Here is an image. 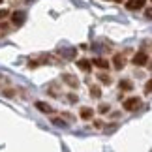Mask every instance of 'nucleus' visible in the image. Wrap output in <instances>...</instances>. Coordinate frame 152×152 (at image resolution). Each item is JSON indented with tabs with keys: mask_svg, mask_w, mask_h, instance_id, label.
Masks as SVG:
<instances>
[{
	"mask_svg": "<svg viewBox=\"0 0 152 152\" xmlns=\"http://www.w3.org/2000/svg\"><path fill=\"white\" fill-rule=\"evenodd\" d=\"M141 107V98H128L124 102V109L126 111H135Z\"/></svg>",
	"mask_w": 152,
	"mask_h": 152,
	"instance_id": "obj_1",
	"label": "nucleus"
},
{
	"mask_svg": "<svg viewBox=\"0 0 152 152\" xmlns=\"http://www.w3.org/2000/svg\"><path fill=\"white\" fill-rule=\"evenodd\" d=\"M0 4H2V0H0Z\"/></svg>",
	"mask_w": 152,
	"mask_h": 152,
	"instance_id": "obj_19",
	"label": "nucleus"
},
{
	"mask_svg": "<svg viewBox=\"0 0 152 152\" xmlns=\"http://www.w3.org/2000/svg\"><path fill=\"white\" fill-rule=\"evenodd\" d=\"M145 15H147L148 19H152V8H148V10H147V13H145Z\"/></svg>",
	"mask_w": 152,
	"mask_h": 152,
	"instance_id": "obj_17",
	"label": "nucleus"
},
{
	"mask_svg": "<svg viewBox=\"0 0 152 152\" xmlns=\"http://www.w3.org/2000/svg\"><path fill=\"white\" fill-rule=\"evenodd\" d=\"M94 66H98V68H102V69H107L109 68V62L105 60V58H94Z\"/></svg>",
	"mask_w": 152,
	"mask_h": 152,
	"instance_id": "obj_6",
	"label": "nucleus"
},
{
	"mask_svg": "<svg viewBox=\"0 0 152 152\" xmlns=\"http://www.w3.org/2000/svg\"><path fill=\"white\" fill-rule=\"evenodd\" d=\"M145 2H147V0H128V2H126V8L135 11V10H139V8H143Z\"/></svg>",
	"mask_w": 152,
	"mask_h": 152,
	"instance_id": "obj_3",
	"label": "nucleus"
},
{
	"mask_svg": "<svg viewBox=\"0 0 152 152\" xmlns=\"http://www.w3.org/2000/svg\"><path fill=\"white\" fill-rule=\"evenodd\" d=\"M6 15H8V10H0V19H4Z\"/></svg>",
	"mask_w": 152,
	"mask_h": 152,
	"instance_id": "obj_16",
	"label": "nucleus"
},
{
	"mask_svg": "<svg viewBox=\"0 0 152 152\" xmlns=\"http://www.w3.org/2000/svg\"><path fill=\"white\" fill-rule=\"evenodd\" d=\"M64 81H66L69 86H73V88H77V85H79V83H77V79H75L73 75H64Z\"/></svg>",
	"mask_w": 152,
	"mask_h": 152,
	"instance_id": "obj_8",
	"label": "nucleus"
},
{
	"mask_svg": "<svg viewBox=\"0 0 152 152\" xmlns=\"http://www.w3.org/2000/svg\"><path fill=\"white\" fill-rule=\"evenodd\" d=\"M120 88H122V90H132V88H133V85L130 83V81H126V79H124V81H120Z\"/></svg>",
	"mask_w": 152,
	"mask_h": 152,
	"instance_id": "obj_11",
	"label": "nucleus"
},
{
	"mask_svg": "<svg viewBox=\"0 0 152 152\" xmlns=\"http://www.w3.org/2000/svg\"><path fill=\"white\" fill-rule=\"evenodd\" d=\"M100 79L103 81V83H105V85H107V83H111V79L107 77V75H100Z\"/></svg>",
	"mask_w": 152,
	"mask_h": 152,
	"instance_id": "obj_15",
	"label": "nucleus"
},
{
	"mask_svg": "<svg viewBox=\"0 0 152 152\" xmlns=\"http://www.w3.org/2000/svg\"><path fill=\"white\" fill-rule=\"evenodd\" d=\"M36 107H38L39 111H43V113H51V111H53V109H51V105L43 103V102H38V103H36Z\"/></svg>",
	"mask_w": 152,
	"mask_h": 152,
	"instance_id": "obj_10",
	"label": "nucleus"
},
{
	"mask_svg": "<svg viewBox=\"0 0 152 152\" xmlns=\"http://www.w3.org/2000/svg\"><path fill=\"white\" fill-rule=\"evenodd\" d=\"M90 94L94 96V98H100V94H102V90L98 88V86H92V88H90Z\"/></svg>",
	"mask_w": 152,
	"mask_h": 152,
	"instance_id": "obj_12",
	"label": "nucleus"
},
{
	"mask_svg": "<svg viewBox=\"0 0 152 152\" xmlns=\"http://www.w3.org/2000/svg\"><path fill=\"white\" fill-rule=\"evenodd\" d=\"M145 92H152V79L147 83V86H145Z\"/></svg>",
	"mask_w": 152,
	"mask_h": 152,
	"instance_id": "obj_13",
	"label": "nucleus"
},
{
	"mask_svg": "<svg viewBox=\"0 0 152 152\" xmlns=\"http://www.w3.org/2000/svg\"><path fill=\"white\" fill-rule=\"evenodd\" d=\"M116 2H122V0H116Z\"/></svg>",
	"mask_w": 152,
	"mask_h": 152,
	"instance_id": "obj_18",
	"label": "nucleus"
},
{
	"mask_svg": "<svg viewBox=\"0 0 152 152\" xmlns=\"http://www.w3.org/2000/svg\"><path fill=\"white\" fill-rule=\"evenodd\" d=\"M23 21H25V13H21V11H15V13H13V23L19 26V25H23Z\"/></svg>",
	"mask_w": 152,
	"mask_h": 152,
	"instance_id": "obj_7",
	"label": "nucleus"
},
{
	"mask_svg": "<svg viewBox=\"0 0 152 152\" xmlns=\"http://www.w3.org/2000/svg\"><path fill=\"white\" fill-rule=\"evenodd\" d=\"M147 60H148V55L145 51H139V53H135V56H133V64H135V66H145V64H147Z\"/></svg>",
	"mask_w": 152,
	"mask_h": 152,
	"instance_id": "obj_2",
	"label": "nucleus"
},
{
	"mask_svg": "<svg viewBox=\"0 0 152 152\" xmlns=\"http://www.w3.org/2000/svg\"><path fill=\"white\" fill-rule=\"evenodd\" d=\"M77 66H79L81 69H83V72H90V62H88V60H85V58L77 62Z\"/></svg>",
	"mask_w": 152,
	"mask_h": 152,
	"instance_id": "obj_9",
	"label": "nucleus"
},
{
	"mask_svg": "<svg viewBox=\"0 0 152 152\" xmlns=\"http://www.w3.org/2000/svg\"><path fill=\"white\" fill-rule=\"evenodd\" d=\"M92 115H94V113H92L90 107H83V109H81V118H83V120H90Z\"/></svg>",
	"mask_w": 152,
	"mask_h": 152,
	"instance_id": "obj_5",
	"label": "nucleus"
},
{
	"mask_svg": "<svg viewBox=\"0 0 152 152\" xmlns=\"http://www.w3.org/2000/svg\"><path fill=\"white\" fill-rule=\"evenodd\" d=\"M107 111H109V105H100V113H107Z\"/></svg>",
	"mask_w": 152,
	"mask_h": 152,
	"instance_id": "obj_14",
	"label": "nucleus"
},
{
	"mask_svg": "<svg viewBox=\"0 0 152 152\" xmlns=\"http://www.w3.org/2000/svg\"><path fill=\"white\" fill-rule=\"evenodd\" d=\"M113 62H115V68L116 69H122V68H124V55H115Z\"/></svg>",
	"mask_w": 152,
	"mask_h": 152,
	"instance_id": "obj_4",
	"label": "nucleus"
}]
</instances>
